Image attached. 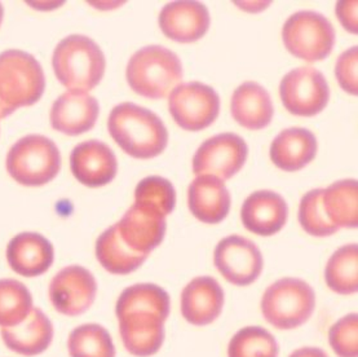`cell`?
Returning <instances> with one entry per match:
<instances>
[{"mask_svg": "<svg viewBox=\"0 0 358 357\" xmlns=\"http://www.w3.org/2000/svg\"><path fill=\"white\" fill-rule=\"evenodd\" d=\"M108 130L120 149L136 160L158 157L169 143L162 119L132 102H123L111 111Z\"/></svg>", "mask_w": 358, "mask_h": 357, "instance_id": "1", "label": "cell"}, {"mask_svg": "<svg viewBox=\"0 0 358 357\" xmlns=\"http://www.w3.org/2000/svg\"><path fill=\"white\" fill-rule=\"evenodd\" d=\"M52 66L61 85L88 92L101 82L106 61L97 43L85 35H69L53 52Z\"/></svg>", "mask_w": 358, "mask_h": 357, "instance_id": "2", "label": "cell"}, {"mask_svg": "<svg viewBox=\"0 0 358 357\" xmlns=\"http://www.w3.org/2000/svg\"><path fill=\"white\" fill-rule=\"evenodd\" d=\"M45 78L34 56L20 50L0 53V119L39 102Z\"/></svg>", "mask_w": 358, "mask_h": 357, "instance_id": "3", "label": "cell"}, {"mask_svg": "<svg viewBox=\"0 0 358 357\" xmlns=\"http://www.w3.org/2000/svg\"><path fill=\"white\" fill-rule=\"evenodd\" d=\"M184 76L176 53L162 46L144 47L129 59L126 77L137 94L159 100L170 96Z\"/></svg>", "mask_w": 358, "mask_h": 357, "instance_id": "4", "label": "cell"}, {"mask_svg": "<svg viewBox=\"0 0 358 357\" xmlns=\"http://www.w3.org/2000/svg\"><path fill=\"white\" fill-rule=\"evenodd\" d=\"M315 308V290L306 281L294 277L275 281L262 298L265 321L278 330L300 328L313 315Z\"/></svg>", "mask_w": 358, "mask_h": 357, "instance_id": "5", "label": "cell"}, {"mask_svg": "<svg viewBox=\"0 0 358 357\" xmlns=\"http://www.w3.org/2000/svg\"><path fill=\"white\" fill-rule=\"evenodd\" d=\"M6 163L13 180L26 187H41L57 176L60 150L48 137L29 135L10 148Z\"/></svg>", "mask_w": 358, "mask_h": 357, "instance_id": "6", "label": "cell"}, {"mask_svg": "<svg viewBox=\"0 0 358 357\" xmlns=\"http://www.w3.org/2000/svg\"><path fill=\"white\" fill-rule=\"evenodd\" d=\"M282 39L292 56L317 62L333 51L335 30L324 15L301 10L287 18L282 29Z\"/></svg>", "mask_w": 358, "mask_h": 357, "instance_id": "7", "label": "cell"}, {"mask_svg": "<svg viewBox=\"0 0 358 357\" xmlns=\"http://www.w3.org/2000/svg\"><path fill=\"white\" fill-rule=\"evenodd\" d=\"M173 120L187 131L210 127L220 111V99L213 87L201 82L179 85L169 97Z\"/></svg>", "mask_w": 358, "mask_h": 357, "instance_id": "8", "label": "cell"}, {"mask_svg": "<svg viewBox=\"0 0 358 357\" xmlns=\"http://www.w3.org/2000/svg\"><path fill=\"white\" fill-rule=\"evenodd\" d=\"M283 106L298 117H315L327 106L330 88L326 78L315 68L294 69L280 85Z\"/></svg>", "mask_w": 358, "mask_h": 357, "instance_id": "9", "label": "cell"}, {"mask_svg": "<svg viewBox=\"0 0 358 357\" xmlns=\"http://www.w3.org/2000/svg\"><path fill=\"white\" fill-rule=\"evenodd\" d=\"M213 263L222 277L236 286L254 284L264 268L260 248L251 239L237 234L222 238L217 244Z\"/></svg>", "mask_w": 358, "mask_h": 357, "instance_id": "10", "label": "cell"}, {"mask_svg": "<svg viewBox=\"0 0 358 357\" xmlns=\"http://www.w3.org/2000/svg\"><path fill=\"white\" fill-rule=\"evenodd\" d=\"M248 155V144L242 137L231 132L220 134L198 148L193 157V172L196 176L210 175L228 180L242 170Z\"/></svg>", "mask_w": 358, "mask_h": 357, "instance_id": "11", "label": "cell"}, {"mask_svg": "<svg viewBox=\"0 0 358 357\" xmlns=\"http://www.w3.org/2000/svg\"><path fill=\"white\" fill-rule=\"evenodd\" d=\"M48 295L52 306L61 315H83L94 304L97 282L85 267L69 265L53 277Z\"/></svg>", "mask_w": 358, "mask_h": 357, "instance_id": "12", "label": "cell"}, {"mask_svg": "<svg viewBox=\"0 0 358 357\" xmlns=\"http://www.w3.org/2000/svg\"><path fill=\"white\" fill-rule=\"evenodd\" d=\"M74 178L85 187L100 188L111 183L118 171L114 152L103 141L88 140L78 144L70 155Z\"/></svg>", "mask_w": 358, "mask_h": 357, "instance_id": "13", "label": "cell"}, {"mask_svg": "<svg viewBox=\"0 0 358 357\" xmlns=\"http://www.w3.org/2000/svg\"><path fill=\"white\" fill-rule=\"evenodd\" d=\"M225 294L220 284L210 276L190 281L180 298L181 315L194 326L213 323L222 315Z\"/></svg>", "mask_w": 358, "mask_h": 357, "instance_id": "14", "label": "cell"}, {"mask_svg": "<svg viewBox=\"0 0 358 357\" xmlns=\"http://www.w3.org/2000/svg\"><path fill=\"white\" fill-rule=\"evenodd\" d=\"M210 13L199 1H173L159 13L163 34L178 43H194L205 36L210 27Z\"/></svg>", "mask_w": 358, "mask_h": 357, "instance_id": "15", "label": "cell"}, {"mask_svg": "<svg viewBox=\"0 0 358 357\" xmlns=\"http://www.w3.org/2000/svg\"><path fill=\"white\" fill-rule=\"evenodd\" d=\"M100 105L94 96L71 90L55 102L51 109V125L68 136H78L92 130L99 118Z\"/></svg>", "mask_w": 358, "mask_h": 357, "instance_id": "16", "label": "cell"}, {"mask_svg": "<svg viewBox=\"0 0 358 357\" xmlns=\"http://www.w3.org/2000/svg\"><path fill=\"white\" fill-rule=\"evenodd\" d=\"M122 241L132 251L149 256L162 244L166 234V218L134 204L117 224Z\"/></svg>", "mask_w": 358, "mask_h": 357, "instance_id": "17", "label": "cell"}, {"mask_svg": "<svg viewBox=\"0 0 358 357\" xmlns=\"http://www.w3.org/2000/svg\"><path fill=\"white\" fill-rule=\"evenodd\" d=\"M289 218L285 198L272 190H259L242 204L241 219L245 228L262 237L277 234Z\"/></svg>", "mask_w": 358, "mask_h": 357, "instance_id": "18", "label": "cell"}, {"mask_svg": "<svg viewBox=\"0 0 358 357\" xmlns=\"http://www.w3.org/2000/svg\"><path fill=\"white\" fill-rule=\"evenodd\" d=\"M7 260L15 272L24 277H38L51 268L55 250L39 233L24 232L9 241Z\"/></svg>", "mask_w": 358, "mask_h": 357, "instance_id": "19", "label": "cell"}, {"mask_svg": "<svg viewBox=\"0 0 358 357\" xmlns=\"http://www.w3.org/2000/svg\"><path fill=\"white\" fill-rule=\"evenodd\" d=\"M231 204V193L220 178L202 175L189 186V210L205 224L222 223L229 214Z\"/></svg>", "mask_w": 358, "mask_h": 357, "instance_id": "20", "label": "cell"}, {"mask_svg": "<svg viewBox=\"0 0 358 357\" xmlns=\"http://www.w3.org/2000/svg\"><path fill=\"white\" fill-rule=\"evenodd\" d=\"M53 332L51 320L42 309L35 307L22 323L13 328L0 329L4 344L10 351L27 357L47 351L53 340Z\"/></svg>", "mask_w": 358, "mask_h": 357, "instance_id": "21", "label": "cell"}, {"mask_svg": "<svg viewBox=\"0 0 358 357\" xmlns=\"http://www.w3.org/2000/svg\"><path fill=\"white\" fill-rule=\"evenodd\" d=\"M120 335L124 349L136 357L155 355L164 342V320L146 314L123 316L118 318Z\"/></svg>", "mask_w": 358, "mask_h": 357, "instance_id": "22", "label": "cell"}, {"mask_svg": "<svg viewBox=\"0 0 358 357\" xmlns=\"http://www.w3.org/2000/svg\"><path fill=\"white\" fill-rule=\"evenodd\" d=\"M317 139L307 128L283 130L271 145V160L280 170L286 172L304 169L316 158Z\"/></svg>", "mask_w": 358, "mask_h": 357, "instance_id": "23", "label": "cell"}, {"mask_svg": "<svg viewBox=\"0 0 358 357\" xmlns=\"http://www.w3.org/2000/svg\"><path fill=\"white\" fill-rule=\"evenodd\" d=\"M231 115L242 127L259 131L273 119V102L264 87L256 82H245L231 96Z\"/></svg>", "mask_w": 358, "mask_h": 357, "instance_id": "24", "label": "cell"}, {"mask_svg": "<svg viewBox=\"0 0 358 357\" xmlns=\"http://www.w3.org/2000/svg\"><path fill=\"white\" fill-rule=\"evenodd\" d=\"M170 295L166 290L154 284H136L120 294L117 300V317L146 314L167 320L170 316Z\"/></svg>", "mask_w": 358, "mask_h": 357, "instance_id": "25", "label": "cell"}, {"mask_svg": "<svg viewBox=\"0 0 358 357\" xmlns=\"http://www.w3.org/2000/svg\"><path fill=\"white\" fill-rule=\"evenodd\" d=\"M96 258L108 272L120 276L135 272L148 259V256L132 251L122 241L115 224L97 238Z\"/></svg>", "mask_w": 358, "mask_h": 357, "instance_id": "26", "label": "cell"}, {"mask_svg": "<svg viewBox=\"0 0 358 357\" xmlns=\"http://www.w3.org/2000/svg\"><path fill=\"white\" fill-rule=\"evenodd\" d=\"M324 213L338 228H356L358 224V186L345 178L324 189Z\"/></svg>", "mask_w": 358, "mask_h": 357, "instance_id": "27", "label": "cell"}, {"mask_svg": "<svg viewBox=\"0 0 358 357\" xmlns=\"http://www.w3.org/2000/svg\"><path fill=\"white\" fill-rule=\"evenodd\" d=\"M329 289L341 295H352L358 289V247L344 245L334 253L324 268Z\"/></svg>", "mask_w": 358, "mask_h": 357, "instance_id": "28", "label": "cell"}, {"mask_svg": "<svg viewBox=\"0 0 358 357\" xmlns=\"http://www.w3.org/2000/svg\"><path fill=\"white\" fill-rule=\"evenodd\" d=\"M70 357H115V347L109 332L99 323H85L70 332Z\"/></svg>", "mask_w": 358, "mask_h": 357, "instance_id": "29", "label": "cell"}, {"mask_svg": "<svg viewBox=\"0 0 358 357\" xmlns=\"http://www.w3.org/2000/svg\"><path fill=\"white\" fill-rule=\"evenodd\" d=\"M33 308V295L22 282L0 280V329L22 323Z\"/></svg>", "mask_w": 358, "mask_h": 357, "instance_id": "30", "label": "cell"}, {"mask_svg": "<svg viewBox=\"0 0 358 357\" xmlns=\"http://www.w3.org/2000/svg\"><path fill=\"white\" fill-rule=\"evenodd\" d=\"M280 346L262 326H246L229 342L228 357H278Z\"/></svg>", "mask_w": 358, "mask_h": 357, "instance_id": "31", "label": "cell"}, {"mask_svg": "<svg viewBox=\"0 0 358 357\" xmlns=\"http://www.w3.org/2000/svg\"><path fill=\"white\" fill-rule=\"evenodd\" d=\"M135 204L166 218L175 209L176 190L170 180L162 176H149L137 184Z\"/></svg>", "mask_w": 358, "mask_h": 357, "instance_id": "32", "label": "cell"}, {"mask_svg": "<svg viewBox=\"0 0 358 357\" xmlns=\"http://www.w3.org/2000/svg\"><path fill=\"white\" fill-rule=\"evenodd\" d=\"M322 196L324 189H313L303 196L299 206V223L313 237H329L339 230L324 213Z\"/></svg>", "mask_w": 358, "mask_h": 357, "instance_id": "33", "label": "cell"}, {"mask_svg": "<svg viewBox=\"0 0 358 357\" xmlns=\"http://www.w3.org/2000/svg\"><path fill=\"white\" fill-rule=\"evenodd\" d=\"M329 343L336 356H358L357 314L344 316L334 323L329 332Z\"/></svg>", "mask_w": 358, "mask_h": 357, "instance_id": "34", "label": "cell"}, {"mask_svg": "<svg viewBox=\"0 0 358 357\" xmlns=\"http://www.w3.org/2000/svg\"><path fill=\"white\" fill-rule=\"evenodd\" d=\"M357 47H352L344 52L336 61L335 74L341 88L347 94L356 96L358 92L357 85Z\"/></svg>", "mask_w": 358, "mask_h": 357, "instance_id": "35", "label": "cell"}, {"mask_svg": "<svg viewBox=\"0 0 358 357\" xmlns=\"http://www.w3.org/2000/svg\"><path fill=\"white\" fill-rule=\"evenodd\" d=\"M336 16L341 25L350 33H357V1H339L336 4Z\"/></svg>", "mask_w": 358, "mask_h": 357, "instance_id": "36", "label": "cell"}, {"mask_svg": "<svg viewBox=\"0 0 358 357\" xmlns=\"http://www.w3.org/2000/svg\"><path fill=\"white\" fill-rule=\"evenodd\" d=\"M289 357H329L326 352L317 347H301L295 349Z\"/></svg>", "mask_w": 358, "mask_h": 357, "instance_id": "37", "label": "cell"}, {"mask_svg": "<svg viewBox=\"0 0 358 357\" xmlns=\"http://www.w3.org/2000/svg\"><path fill=\"white\" fill-rule=\"evenodd\" d=\"M3 15H4V9H3V6L0 3V25H1V21H3Z\"/></svg>", "mask_w": 358, "mask_h": 357, "instance_id": "38", "label": "cell"}]
</instances>
